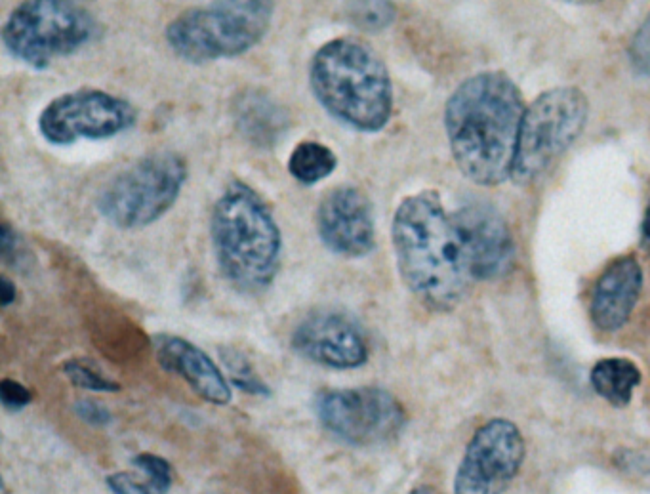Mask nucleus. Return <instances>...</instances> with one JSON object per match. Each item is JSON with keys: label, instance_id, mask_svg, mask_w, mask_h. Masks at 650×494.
I'll use <instances>...</instances> for the list:
<instances>
[{"label": "nucleus", "instance_id": "1", "mask_svg": "<svg viewBox=\"0 0 650 494\" xmlns=\"http://www.w3.org/2000/svg\"><path fill=\"white\" fill-rule=\"evenodd\" d=\"M525 109L519 86L504 71H481L456 86L445 105V132L464 178L481 187L511 180Z\"/></svg>", "mask_w": 650, "mask_h": 494}, {"label": "nucleus", "instance_id": "2", "mask_svg": "<svg viewBox=\"0 0 650 494\" xmlns=\"http://www.w3.org/2000/svg\"><path fill=\"white\" fill-rule=\"evenodd\" d=\"M391 243L405 287L424 308L450 313L462 304L473 277L454 216L437 191L424 189L399 203Z\"/></svg>", "mask_w": 650, "mask_h": 494}, {"label": "nucleus", "instance_id": "3", "mask_svg": "<svg viewBox=\"0 0 650 494\" xmlns=\"http://www.w3.org/2000/svg\"><path fill=\"white\" fill-rule=\"evenodd\" d=\"M210 241L231 289L258 296L275 283L283 262V233L254 187L241 180L224 187L212 206Z\"/></svg>", "mask_w": 650, "mask_h": 494}, {"label": "nucleus", "instance_id": "4", "mask_svg": "<svg viewBox=\"0 0 650 494\" xmlns=\"http://www.w3.org/2000/svg\"><path fill=\"white\" fill-rule=\"evenodd\" d=\"M309 88L342 126L378 134L393 115V83L386 63L366 42L338 37L317 48L309 62Z\"/></svg>", "mask_w": 650, "mask_h": 494}, {"label": "nucleus", "instance_id": "5", "mask_svg": "<svg viewBox=\"0 0 650 494\" xmlns=\"http://www.w3.org/2000/svg\"><path fill=\"white\" fill-rule=\"evenodd\" d=\"M275 0H210L182 12L164 29L172 54L191 65L233 60L264 41Z\"/></svg>", "mask_w": 650, "mask_h": 494}, {"label": "nucleus", "instance_id": "6", "mask_svg": "<svg viewBox=\"0 0 650 494\" xmlns=\"http://www.w3.org/2000/svg\"><path fill=\"white\" fill-rule=\"evenodd\" d=\"M100 23L81 0H21L0 29V41L12 60L29 69L54 62L96 41Z\"/></svg>", "mask_w": 650, "mask_h": 494}, {"label": "nucleus", "instance_id": "7", "mask_svg": "<svg viewBox=\"0 0 650 494\" xmlns=\"http://www.w3.org/2000/svg\"><path fill=\"white\" fill-rule=\"evenodd\" d=\"M590 100L578 86H555L527 105L517 138L511 182H538L582 136Z\"/></svg>", "mask_w": 650, "mask_h": 494}, {"label": "nucleus", "instance_id": "8", "mask_svg": "<svg viewBox=\"0 0 650 494\" xmlns=\"http://www.w3.org/2000/svg\"><path fill=\"white\" fill-rule=\"evenodd\" d=\"M189 168L180 153H149L119 172L98 197V210L117 229L132 231L159 222L176 205Z\"/></svg>", "mask_w": 650, "mask_h": 494}, {"label": "nucleus", "instance_id": "9", "mask_svg": "<svg viewBox=\"0 0 650 494\" xmlns=\"http://www.w3.org/2000/svg\"><path fill=\"white\" fill-rule=\"evenodd\" d=\"M313 407L326 432L353 447L386 445L407 426L403 403L384 388L326 390Z\"/></svg>", "mask_w": 650, "mask_h": 494}, {"label": "nucleus", "instance_id": "10", "mask_svg": "<svg viewBox=\"0 0 650 494\" xmlns=\"http://www.w3.org/2000/svg\"><path fill=\"white\" fill-rule=\"evenodd\" d=\"M136 123L138 111L128 100L100 88H81L46 103L37 126L48 144L65 147L111 140Z\"/></svg>", "mask_w": 650, "mask_h": 494}, {"label": "nucleus", "instance_id": "11", "mask_svg": "<svg viewBox=\"0 0 650 494\" xmlns=\"http://www.w3.org/2000/svg\"><path fill=\"white\" fill-rule=\"evenodd\" d=\"M527 456L525 437L515 422L492 418L473 437L454 477V494H504Z\"/></svg>", "mask_w": 650, "mask_h": 494}, {"label": "nucleus", "instance_id": "12", "mask_svg": "<svg viewBox=\"0 0 650 494\" xmlns=\"http://www.w3.org/2000/svg\"><path fill=\"white\" fill-rule=\"evenodd\" d=\"M290 346L305 361L332 371H355L368 361L365 332L353 317L336 309L304 317L292 332Z\"/></svg>", "mask_w": 650, "mask_h": 494}, {"label": "nucleus", "instance_id": "13", "mask_svg": "<svg viewBox=\"0 0 650 494\" xmlns=\"http://www.w3.org/2000/svg\"><path fill=\"white\" fill-rule=\"evenodd\" d=\"M473 281H498L515 266V243L504 216L488 203L471 201L452 212Z\"/></svg>", "mask_w": 650, "mask_h": 494}, {"label": "nucleus", "instance_id": "14", "mask_svg": "<svg viewBox=\"0 0 650 494\" xmlns=\"http://www.w3.org/2000/svg\"><path fill=\"white\" fill-rule=\"evenodd\" d=\"M315 226L321 243L347 260L365 258L376 248L374 208L359 187L330 189L317 206Z\"/></svg>", "mask_w": 650, "mask_h": 494}, {"label": "nucleus", "instance_id": "15", "mask_svg": "<svg viewBox=\"0 0 650 494\" xmlns=\"http://www.w3.org/2000/svg\"><path fill=\"white\" fill-rule=\"evenodd\" d=\"M153 351L163 371L176 374L210 405L225 407L231 403L233 392L225 372L197 344L176 334L153 336Z\"/></svg>", "mask_w": 650, "mask_h": 494}, {"label": "nucleus", "instance_id": "16", "mask_svg": "<svg viewBox=\"0 0 650 494\" xmlns=\"http://www.w3.org/2000/svg\"><path fill=\"white\" fill-rule=\"evenodd\" d=\"M645 275L639 260L631 254L614 258L593 283L590 319L601 332H618L630 321L643 292Z\"/></svg>", "mask_w": 650, "mask_h": 494}, {"label": "nucleus", "instance_id": "17", "mask_svg": "<svg viewBox=\"0 0 650 494\" xmlns=\"http://www.w3.org/2000/svg\"><path fill=\"white\" fill-rule=\"evenodd\" d=\"M233 123L246 142L271 149L285 138L288 115L281 103L262 90H243L231 105Z\"/></svg>", "mask_w": 650, "mask_h": 494}, {"label": "nucleus", "instance_id": "18", "mask_svg": "<svg viewBox=\"0 0 650 494\" xmlns=\"http://www.w3.org/2000/svg\"><path fill=\"white\" fill-rule=\"evenodd\" d=\"M643 372L628 357H605L597 361L590 372L593 392L614 409L628 407L635 388L641 384Z\"/></svg>", "mask_w": 650, "mask_h": 494}, {"label": "nucleus", "instance_id": "19", "mask_svg": "<svg viewBox=\"0 0 650 494\" xmlns=\"http://www.w3.org/2000/svg\"><path fill=\"white\" fill-rule=\"evenodd\" d=\"M288 174L302 186H317L338 168L336 153L321 142H300L288 155Z\"/></svg>", "mask_w": 650, "mask_h": 494}, {"label": "nucleus", "instance_id": "20", "mask_svg": "<svg viewBox=\"0 0 650 494\" xmlns=\"http://www.w3.org/2000/svg\"><path fill=\"white\" fill-rule=\"evenodd\" d=\"M220 359L224 365L225 376L231 386L237 390L256 395V397H269L271 388L264 382V378L252 367L248 357L237 348H220Z\"/></svg>", "mask_w": 650, "mask_h": 494}, {"label": "nucleus", "instance_id": "21", "mask_svg": "<svg viewBox=\"0 0 650 494\" xmlns=\"http://www.w3.org/2000/svg\"><path fill=\"white\" fill-rule=\"evenodd\" d=\"M347 18L365 33H382L397 20L393 0H349Z\"/></svg>", "mask_w": 650, "mask_h": 494}, {"label": "nucleus", "instance_id": "22", "mask_svg": "<svg viewBox=\"0 0 650 494\" xmlns=\"http://www.w3.org/2000/svg\"><path fill=\"white\" fill-rule=\"evenodd\" d=\"M61 371L65 374V378L79 390L92 393H119L122 390L119 382L103 376L96 367H90L81 359L65 361Z\"/></svg>", "mask_w": 650, "mask_h": 494}, {"label": "nucleus", "instance_id": "23", "mask_svg": "<svg viewBox=\"0 0 650 494\" xmlns=\"http://www.w3.org/2000/svg\"><path fill=\"white\" fill-rule=\"evenodd\" d=\"M134 466L142 470L143 475L163 493H168L174 483V472L168 460L153 453H140L132 458Z\"/></svg>", "mask_w": 650, "mask_h": 494}, {"label": "nucleus", "instance_id": "24", "mask_svg": "<svg viewBox=\"0 0 650 494\" xmlns=\"http://www.w3.org/2000/svg\"><path fill=\"white\" fill-rule=\"evenodd\" d=\"M631 67L650 79V16L637 27L628 46Z\"/></svg>", "mask_w": 650, "mask_h": 494}, {"label": "nucleus", "instance_id": "25", "mask_svg": "<svg viewBox=\"0 0 650 494\" xmlns=\"http://www.w3.org/2000/svg\"><path fill=\"white\" fill-rule=\"evenodd\" d=\"M105 483L113 494H166L159 491L149 479L143 481L132 472H115L107 475Z\"/></svg>", "mask_w": 650, "mask_h": 494}, {"label": "nucleus", "instance_id": "26", "mask_svg": "<svg viewBox=\"0 0 650 494\" xmlns=\"http://www.w3.org/2000/svg\"><path fill=\"white\" fill-rule=\"evenodd\" d=\"M31 401H33V393L27 386L12 378L0 380V403L6 411H21L27 405H31Z\"/></svg>", "mask_w": 650, "mask_h": 494}, {"label": "nucleus", "instance_id": "27", "mask_svg": "<svg viewBox=\"0 0 650 494\" xmlns=\"http://www.w3.org/2000/svg\"><path fill=\"white\" fill-rule=\"evenodd\" d=\"M0 256L6 264L12 266H21V262L27 258L18 231L6 222L0 227Z\"/></svg>", "mask_w": 650, "mask_h": 494}, {"label": "nucleus", "instance_id": "28", "mask_svg": "<svg viewBox=\"0 0 650 494\" xmlns=\"http://www.w3.org/2000/svg\"><path fill=\"white\" fill-rule=\"evenodd\" d=\"M73 411L84 424H88L92 428H105L113 422L111 411L105 409L102 403H98L94 399H77L73 405Z\"/></svg>", "mask_w": 650, "mask_h": 494}, {"label": "nucleus", "instance_id": "29", "mask_svg": "<svg viewBox=\"0 0 650 494\" xmlns=\"http://www.w3.org/2000/svg\"><path fill=\"white\" fill-rule=\"evenodd\" d=\"M16 298H18L16 283L10 277L2 275L0 277V306L2 308H10L16 302Z\"/></svg>", "mask_w": 650, "mask_h": 494}, {"label": "nucleus", "instance_id": "30", "mask_svg": "<svg viewBox=\"0 0 650 494\" xmlns=\"http://www.w3.org/2000/svg\"><path fill=\"white\" fill-rule=\"evenodd\" d=\"M641 237H643V245L650 247V201L645 210V218H643V226H641Z\"/></svg>", "mask_w": 650, "mask_h": 494}, {"label": "nucleus", "instance_id": "31", "mask_svg": "<svg viewBox=\"0 0 650 494\" xmlns=\"http://www.w3.org/2000/svg\"><path fill=\"white\" fill-rule=\"evenodd\" d=\"M408 494H439L431 485H418V487H414L412 491Z\"/></svg>", "mask_w": 650, "mask_h": 494}, {"label": "nucleus", "instance_id": "32", "mask_svg": "<svg viewBox=\"0 0 650 494\" xmlns=\"http://www.w3.org/2000/svg\"><path fill=\"white\" fill-rule=\"evenodd\" d=\"M561 2L576 4V6H591V4H597V2H601V0H561Z\"/></svg>", "mask_w": 650, "mask_h": 494}, {"label": "nucleus", "instance_id": "33", "mask_svg": "<svg viewBox=\"0 0 650 494\" xmlns=\"http://www.w3.org/2000/svg\"><path fill=\"white\" fill-rule=\"evenodd\" d=\"M0 494H8V489H6V485H2V493Z\"/></svg>", "mask_w": 650, "mask_h": 494}]
</instances>
